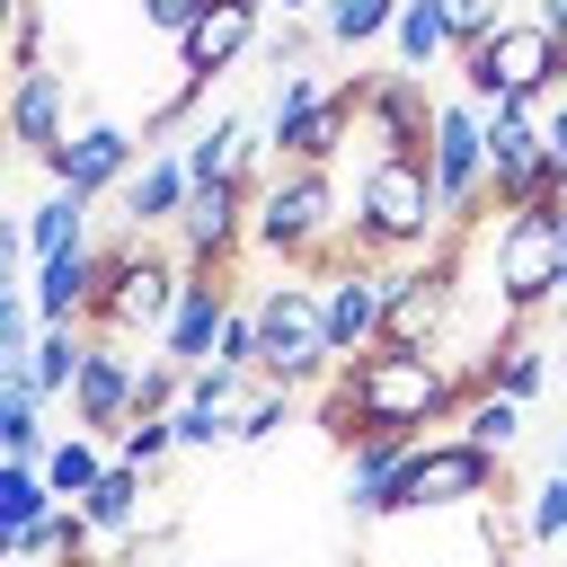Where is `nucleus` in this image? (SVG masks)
<instances>
[{
	"label": "nucleus",
	"mask_w": 567,
	"mask_h": 567,
	"mask_svg": "<svg viewBox=\"0 0 567 567\" xmlns=\"http://www.w3.org/2000/svg\"><path fill=\"white\" fill-rule=\"evenodd\" d=\"M248 248L284 257V266H346L363 257L354 248V213L337 204V177L328 168H284L257 186V213H248Z\"/></svg>",
	"instance_id": "obj_1"
},
{
	"label": "nucleus",
	"mask_w": 567,
	"mask_h": 567,
	"mask_svg": "<svg viewBox=\"0 0 567 567\" xmlns=\"http://www.w3.org/2000/svg\"><path fill=\"white\" fill-rule=\"evenodd\" d=\"M337 381L354 390L363 434H372V425H399V434L452 425V416H461V399L478 390V372H443V363H434V346H372L363 363H337Z\"/></svg>",
	"instance_id": "obj_2"
},
{
	"label": "nucleus",
	"mask_w": 567,
	"mask_h": 567,
	"mask_svg": "<svg viewBox=\"0 0 567 567\" xmlns=\"http://www.w3.org/2000/svg\"><path fill=\"white\" fill-rule=\"evenodd\" d=\"M443 221V186L425 168V151H381L354 186V248L381 266V257H425Z\"/></svg>",
	"instance_id": "obj_3"
},
{
	"label": "nucleus",
	"mask_w": 567,
	"mask_h": 567,
	"mask_svg": "<svg viewBox=\"0 0 567 567\" xmlns=\"http://www.w3.org/2000/svg\"><path fill=\"white\" fill-rule=\"evenodd\" d=\"M567 89V44L523 9V18H505L487 44H470L461 53V97H478V106H540V97H558Z\"/></svg>",
	"instance_id": "obj_4"
},
{
	"label": "nucleus",
	"mask_w": 567,
	"mask_h": 567,
	"mask_svg": "<svg viewBox=\"0 0 567 567\" xmlns=\"http://www.w3.org/2000/svg\"><path fill=\"white\" fill-rule=\"evenodd\" d=\"M177 292H186V257L151 248V230H124V239H106V292H97L89 328L97 337H159Z\"/></svg>",
	"instance_id": "obj_5"
},
{
	"label": "nucleus",
	"mask_w": 567,
	"mask_h": 567,
	"mask_svg": "<svg viewBox=\"0 0 567 567\" xmlns=\"http://www.w3.org/2000/svg\"><path fill=\"white\" fill-rule=\"evenodd\" d=\"M558 275H567V204H523V213H505L496 239H487V284H496V301H505L514 319H540L549 292H558Z\"/></svg>",
	"instance_id": "obj_6"
},
{
	"label": "nucleus",
	"mask_w": 567,
	"mask_h": 567,
	"mask_svg": "<svg viewBox=\"0 0 567 567\" xmlns=\"http://www.w3.org/2000/svg\"><path fill=\"white\" fill-rule=\"evenodd\" d=\"M487 496H505V461L478 452L470 434H425L399 461L381 514H452V505H487Z\"/></svg>",
	"instance_id": "obj_7"
},
{
	"label": "nucleus",
	"mask_w": 567,
	"mask_h": 567,
	"mask_svg": "<svg viewBox=\"0 0 567 567\" xmlns=\"http://www.w3.org/2000/svg\"><path fill=\"white\" fill-rule=\"evenodd\" d=\"M257 346H266V372L275 381H292V390H310V381H328L337 372V354H328V310H319V284H266L257 292Z\"/></svg>",
	"instance_id": "obj_8"
},
{
	"label": "nucleus",
	"mask_w": 567,
	"mask_h": 567,
	"mask_svg": "<svg viewBox=\"0 0 567 567\" xmlns=\"http://www.w3.org/2000/svg\"><path fill=\"white\" fill-rule=\"evenodd\" d=\"M425 168H434V186H443V221L470 230L478 204H487V106H478V97H443V106H434Z\"/></svg>",
	"instance_id": "obj_9"
},
{
	"label": "nucleus",
	"mask_w": 567,
	"mask_h": 567,
	"mask_svg": "<svg viewBox=\"0 0 567 567\" xmlns=\"http://www.w3.org/2000/svg\"><path fill=\"white\" fill-rule=\"evenodd\" d=\"M452 301H461V257L452 248H425L416 266L390 275V319H381V346H434L452 328Z\"/></svg>",
	"instance_id": "obj_10"
},
{
	"label": "nucleus",
	"mask_w": 567,
	"mask_h": 567,
	"mask_svg": "<svg viewBox=\"0 0 567 567\" xmlns=\"http://www.w3.org/2000/svg\"><path fill=\"white\" fill-rule=\"evenodd\" d=\"M319 310H328V354L337 363H363L381 346V319H390V275L372 257H346V266H328Z\"/></svg>",
	"instance_id": "obj_11"
},
{
	"label": "nucleus",
	"mask_w": 567,
	"mask_h": 567,
	"mask_svg": "<svg viewBox=\"0 0 567 567\" xmlns=\"http://www.w3.org/2000/svg\"><path fill=\"white\" fill-rule=\"evenodd\" d=\"M354 97H363V124H354V133L372 142V159L434 142V106H443V97H425V71H363Z\"/></svg>",
	"instance_id": "obj_12"
},
{
	"label": "nucleus",
	"mask_w": 567,
	"mask_h": 567,
	"mask_svg": "<svg viewBox=\"0 0 567 567\" xmlns=\"http://www.w3.org/2000/svg\"><path fill=\"white\" fill-rule=\"evenodd\" d=\"M151 159V142L142 133H124V124H106V115H89V124H71V142L53 151V159H35L53 186H80V195H124V177Z\"/></svg>",
	"instance_id": "obj_13"
},
{
	"label": "nucleus",
	"mask_w": 567,
	"mask_h": 567,
	"mask_svg": "<svg viewBox=\"0 0 567 567\" xmlns=\"http://www.w3.org/2000/svg\"><path fill=\"white\" fill-rule=\"evenodd\" d=\"M142 416V354H124L115 337H97L89 346V363H80V381H71V425H89V434H124Z\"/></svg>",
	"instance_id": "obj_14"
},
{
	"label": "nucleus",
	"mask_w": 567,
	"mask_h": 567,
	"mask_svg": "<svg viewBox=\"0 0 567 567\" xmlns=\"http://www.w3.org/2000/svg\"><path fill=\"white\" fill-rule=\"evenodd\" d=\"M248 213H257V186H195L168 239L186 266H230L248 248Z\"/></svg>",
	"instance_id": "obj_15"
},
{
	"label": "nucleus",
	"mask_w": 567,
	"mask_h": 567,
	"mask_svg": "<svg viewBox=\"0 0 567 567\" xmlns=\"http://www.w3.org/2000/svg\"><path fill=\"white\" fill-rule=\"evenodd\" d=\"M354 124H363V97H354V80H337L310 115H292V124H257V133H266V151H275L284 168H328V159L346 151Z\"/></svg>",
	"instance_id": "obj_16"
},
{
	"label": "nucleus",
	"mask_w": 567,
	"mask_h": 567,
	"mask_svg": "<svg viewBox=\"0 0 567 567\" xmlns=\"http://www.w3.org/2000/svg\"><path fill=\"white\" fill-rule=\"evenodd\" d=\"M257 44H266V0H204V18L177 35V62L204 71V80H221V71L248 62Z\"/></svg>",
	"instance_id": "obj_17"
},
{
	"label": "nucleus",
	"mask_w": 567,
	"mask_h": 567,
	"mask_svg": "<svg viewBox=\"0 0 567 567\" xmlns=\"http://www.w3.org/2000/svg\"><path fill=\"white\" fill-rule=\"evenodd\" d=\"M9 142H18L27 159H53V151L71 142V80H62L53 62H35V71L9 80Z\"/></svg>",
	"instance_id": "obj_18"
},
{
	"label": "nucleus",
	"mask_w": 567,
	"mask_h": 567,
	"mask_svg": "<svg viewBox=\"0 0 567 567\" xmlns=\"http://www.w3.org/2000/svg\"><path fill=\"white\" fill-rule=\"evenodd\" d=\"M186 195H195L186 151H177V142H151V159L124 177V195H115V204H124V230H151V239H159V230H177Z\"/></svg>",
	"instance_id": "obj_19"
},
{
	"label": "nucleus",
	"mask_w": 567,
	"mask_h": 567,
	"mask_svg": "<svg viewBox=\"0 0 567 567\" xmlns=\"http://www.w3.org/2000/svg\"><path fill=\"white\" fill-rule=\"evenodd\" d=\"M35 310H44V328H62V319H89L97 310V292H106V248L97 239H80V248H62V257H35Z\"/></svg>",
	"instance_id": "obj_20"
},
{
	"label": "nucleus",
	"mask_w": 567,
	"mask_h": 567,
	"mask_svg": "<svg viewBox=\"0 0 567 567\" xmlns=\"http://www.w3.org/2000/svg\"><path fill=\"white\" fill-rule=\"evenodd\" d=\"M416 443H425V434H399V425L354 434V443H346V505H354V514H381V496H390V478H399V461H408Z\"/></svg>",
	"instance_id": "obj_21"
},
{
	"label": "nucleus",
	"mask_w": 567,
	"mask_h": 567,
	"mask_svg": "<svg viewBox=\"0 0 567 567\" xmlns=\"http://www.w3.org/2000/svg\"><path fill=\"white\" fill-rule=\"evenodd\" d=\"M142 496H151V470H133V461L115 452L106 478L80 496V514L97 523V540H124V549H133V532H142Z\"/></svg>",
	"instance_id": "obj_22"
},
{
	"label": "nucleus",
	"mask_w": 567,
	"mask_h": 567,
	"mask_svg": "<svg viewBox=\"0 0 567 567\" xmlns=\"http://www.w3.org/2000/svg\"><path fill=\"white\" fill-rule=\"evenodd\" d=\"M89 204H97V195L53 186V195H44V204L18 221V248H27V257H62V248H80V239H89Z\"/></svg>",
	"instance_id": "obj_23"
},
{
	"label": "nucleus",
	"mask_w": 567,
	"mask_h": 567,
	"mask_svg": "<svg viewBox=\"0 0 567 567\" xmlns=\"http://www.w3.org/2000/svg\"><path fill=\"white\" fill-rule=\"evenodd\" d=\"M478 372H487V390H505V399H523V408H532V399H540V381H549V354H540V337L514 319V328H496V346H487V363H478Z\"/></svg>",
	"instance_id": "obj_24"
},
{
	"label": "nucleus",
	"mask_w": 567,
	"mask_h": 567,
	"mask_svg": "<svg viewBox=\"0 0 567 567\" xmlns=\"http://www.w3.org/2000/svg\"><path fill=\"white\" fill-rule=\"evenodd\" d=\"M106 461H115V443H106V434L62 425V434H53V452H44V478H53V496H62V505H80V496L106 478Z\"/></svg>",
	"instance_id": "obj_25"
},
{
	"label": "nucleus",
	"mask_w": 567,
	"mask_h": 567,
	"mask_svg": "<svg viewBox=\"0 0 567 567\" xmlns=\"http://www.w3.org/2000/svg\"><path fill=\"white\" fill-rule=\"evenodd\" d=\"M89 346H97V328H80V319H62V328H44V337H35V354H27V372H35V390H44V399H71V381H80V363H89Z\"/></svg>",
	"instance_id": "obj_26"
},
{
	"label": "nucleus",
	"mask_w": 567,
	"mask_h": 567,
	"mask_svg": "<svg viewBox=\"0 0 567 567\" xmlns=\"http://www.w3.org/2000/svg\"><path fill=\"white\" fill-rule=\"evenodd\" d=\"M292 381H275V372H248L239 381V399H230V434L239 443H266V434H284V416H292Z\"/></svg>",
	"instance_id": "obj_27"
},
{
	"label": "nucleus",
	"mask_w": 567,
	"mask_h": 567,
	"mask_svg": "<svg viewBox=\"0 0 567 567\" xmlns=\"http://www.w3.org/2000/svg\"><path fill=\"white\" fill-rule=\"evenodd\" d=\"M452 434H470L478 452H496V461H505V452H514V434H523V399H505V390H487V381H478V390L461 399Z\"/></svg>",
	"instance_id": "obj_28"
},
{
	"label": "nucleus",
	"mask_w": 567,
	"mask_h": 567,
	"mask_svg": "<svg viewBox=\"0 0 567 567\" xmlns=\"http://www.w3.org/2000/svg\"><path fill=\"white\" fill-rule=\"evenodd\" d=\"M62 496H53V478H44V461H0V540L9 532H27V523H44Z\"/></svg>",
	"instance_id": "obj_29"
},
{
	"label": "nucleus",
	"mask_w": 567,
	"mask_h": 567,
	"mask_svg": "<svg viewBox=\"0 0 567 567\" xmlns=\"http://www.w3.org/2000/svg\"><path fill=\"white\" fill-rule=\"evenodd\" d=\"M390 44H399V71H425V62H443V53H452V27H443V9H434V0H399Z\"/></svg>",
	"instance_id": "obj_30"
},
{
	"label": "nucleus",
	"mask_w": 567,
	"mask_h": 567,
	"mask_svg": "<svg viewBox=\"0 0 567 567\" xmlns=\"http://www.w3.org/2000/svg\"><path fill=\"white\" fill-rule=\"evenodd\" d=\"M319 27H328V53H363L372 35H390V27H399V0H328V9H319Z\"/></svg>",
	"instance_id": "obj_31"
},
{
	"label": "nucleus",
	"mask_w": 567,
	"mask_h": 567,
	"mask_svg": "<svg viewBox=\"0 0 567 567\" xmlns=\"http://www.w3.org/2000/svg\"><path fill=\"white\" fill-rule=\"evenodd\" d=\"M257 53H266V71H310V62L328 53V27H319V18H275Z\"/></svg>",
	"instance_id": "obj_32"
},
{
	"label": "nucleus",
	"mask_w": 567,
	"mask_h": 567,
	"mask_svg": "<svg viewBox=\"0 0 567 567\" xmlns=\"http://www.w3.org/2000/svg\"><path fill=\"white\" fill-rule=\"evenodd\" d=\"M204 89H213V80H204V71H186V62H177V80H168V89H159V97H151V115H142V142H168V133H177V124H186V115H195V106H204Z\"/></svg>",
	"instance_id": "obj_33"
},
{
	"label": "nucleus",
	"mask_w": 567,
	"mask_h": 567,
	"mask_svg": "<svg viewBox=\"0 0 567 567\" xmlns=\"http://www.w3.org/2000/svg\"><path fill=\"white\" fill-rule=\"evenodd\" d=\"M115 452H124L133 470H151V478H159V461L177 452V408H168V416H133V425L115 434Z\"/></svg>",
	"instance_id": "obj_34"
},
{
	"label": "nucleus",
	"mask_w": 567,
	"mask_h": 567,
	"mask_svg": "<svg viewBox=\"0 0 567 567\" xmlns=\"http://www.w3.org/2000/svg\"><path fill=\"white\" fill-rule=\"evenodd\" d=\"M434 9H443V27H452V53H470V44H487V35H496V27L514 18L505 0H434Z\"/></svg>",
	"instance_id": "obj_35"
},
{
	"label": "nucleus",
	"mask_w": 567,
	"mask_h": 567,
	"mask_svg": "<svg viewBox=\"0 0 567 567\" xmlns=\"http://www.w3.org/2000/svg\"><path fill=\"white\" fill-rule=\"evenodd\" d=\"M319 97H328V80H319V71H275V89H266V115H257V124H292V115H310Z\"/></svg>",
	"instance_id": "obj_36"
},
{
	"label": "nucleus",
	"mask_w": 567,
	"mask_h": 567,
	"mask_svg": "<svg viewBox=\"0 0 567 567\" xmlns=\"http://www.w3.org/2000/svg\"><path fill=\"white\" fill-rule=\"evenodd\" d=\"M523 532H532V540H567V478H558V470L532 487V523H523Z\"/></svg>",
	"instance_id": "obj_37"
},
{
	"label": "nucleus",
	"mask_w": 567,
	"mask_h": 567,
	"mask_svg": "<svg viewBox=\"0 0 567 567\" xmlns=\"http://www.w3.org/2000/svg\"><path fill=\"white\" fill-rule=\"evenodd\" d=\"M195 18H204V0H142V27H159L168 44H177V35L195 27Z\"/></svg>",
	"instance_id": "obj_38"
},
{
	"label": "nucleus",
	"mask_w": 567,
	"mask_h": 567,
	"mask_svg": "<svg viewBox=\"0 0 567 567\" xmlns=\"http://www.w3.org/2000/svg\"><path fill=\"white\" fill-rule=\"evenodd\" d=\"M540 151L567 168V89H558V97H549V115H540Z\"/></svg>",
	"instance_id": "obj_39"
},
{
	"label": "nucleus",
	"mask_w": 567,
	"mask_h": 567,
	"mask_svg": "<svg viewBox=\"0 0 567 567\" xmlns=\"http://www.w3.org/2000/svg\"><path fill=\"white\" fill-rule=\"evenodd\" d=\"M532 18H540V27L558 35V44H567V0H532Z\"/></svg>",
	"instance_id": "obj_40"
},
{
	"label": "nucleus",
	"mask_w": 567,
	"mask_h": 567,
	"mask_svg": "<svg viewBox=\"0 0 567 567\" xmlns=\"http://www.w3.org/2000/svg\"><path fill=\"white\" fill-rule=\"evenodd\" d=\"M266 9H275V18H319L328 0H266Z\"/></svg>",
	"instance_id": "obj_41"
},
{
	"label": "nucleus",
	"mask_w": 567,
	"mask_h": 567,
	"mask_svg": "<svg viewBox=\"0 0 567 567\" xmlns=\"http://www.w3.org/2000/svg\"><path fill=\"white\" fill-rule=\"evenodd\" d=\"M142 567H186V558H168V549H151V558H142Z\"/></svg>",
	"instance_id": "obj_42"
},
{
	"label": "nucleus",
	"mask_w": 567,
	"mask_h": 567,
	"mask_svg": "<svg viewBox=\"0 0 567 567\" xmlns=\"http://www.w3.org/2000/svg\"><path fill=\"white\" fill-rule=\"evenodd\" d=\"M549 470H558V478H567V434H558V461H549Z\"/></svg>",
	"instance_id": "obj_43"
}]
</instances>
